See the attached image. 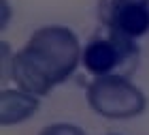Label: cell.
<instances>
[{
	"mask_svg": "<svg viewBox=\"0 0 149 135\" xmlns=\"http://www.w3.org/2000/svg\"><path fill=\"white\" fill-rule=\"evenodd\" d=\"M77 35L66 26H43L32 32L13 56L11 79L19 90L47 97L56 86L68 79L81 62Z\"/></svg>",
	"mask_w": 149,
	"mask_h": 135,
	"instance_id": "1",
	"label": "cell"
},
{
	"mask_svg": "<svg viewBox=\"0 0 149 135\" xmlns=\"http://www.w3.org/2000/svg\"><path fill=\"white\" fill-rule=\"evenodd\" d=\"M81 64L94 77L117 75L130 79L141 64V47L136 39L100 26L81 52Z\"/></svg>",
	"mask_w": 149,
	"mask_h": 135,
	"instance_id": "2",
	"label": "cell"
},
{
	"mask_svg": "<svg viewBox=\"0 0 149 135\" xmlns=\"http://www.w3.org/2000/svg\"><path fill=\"white\" fill-rule=\"evenodd\" d=\"M85 101L107 120H130L147 110L145 92L128 77H94L85 88Z\"/></svg>",
	"mask_w": 149,
	"mask_h": 135,
	"instance_id": "3",
	"label": "cell"
},
{
	"mask_svg": "<svg viewBox=\"0 0 149 135\" xmlns=\"http://www.w3.org/2000/svg\"><path fill=\"white\" fill-rule=\"evenodd\" d=\"M98 22L117 35L141 39L149 32V0H98Z\"/></svg>",
	"mask_w": 149,
	"mask_h": 135,
	"instance_id": "4",
	"label": "cell"
},
{
	"mask_svg": "<svg viewBox=\"0 0 149 135\" xmlns=\"http://www.w3.org/2000/svg\"><path fill=\"white\" fill-rule=\"evenodd\" d=\"M38 97L19 88H2L0 92V124L13 127L26 122L38 112Z\"/></svg>",
	"mask_w": 149,
	"mask_h": 135,
	"instance_id": "5",
	"label": "cell"
},
{
	"mask_svg": "<svg viewBox=\"0 0 149 135\" xmlns=\"http://www.w3.org/2000/svg\"><path fill=\"white\" fill-rule=\"evenodd\" d=\"M38 135H85L83 129L77 124H68V122H56V124H47Z\"/></svg>",
	"mask_w": 149,
	"mask_h": 135,
	"instance_id": "6",
	"label": "cell"
},
{
	"mask_svg": "<svg viewBox=\"0 0 149 135\" xmlns=\"http://www.w3.org/2000/svg\"><path fill=\"white\" fill-rule=\"evenodd\" d=\"M0 52H2V54H0V58H2V60H0V62H2V77H0V79H2V86H6V82L11 79V71H13V56H15V54L11 52V45L6 43V41L0 43Z\"/></svg>",
	"mask_w": 149,
	"mask_h": 135,
	"instance_id": "7",
	"label": "cell"
},
{
	"mask_svg": "<svg viewBox=\"0 0 149 135\" xmlns=\"http://www.w3.org/2000/svg\"><path fill=\"white\" fill-rule=\"evenodd\" d=\"M0 6H2V30L6 28V24H9V15H11V6H9V0H0Z\"/></svg>",
	"mask_w": 149,
	"mask_h": 135,
	"instance_id": "8",
	"label": "cell"
}]
</instances>
